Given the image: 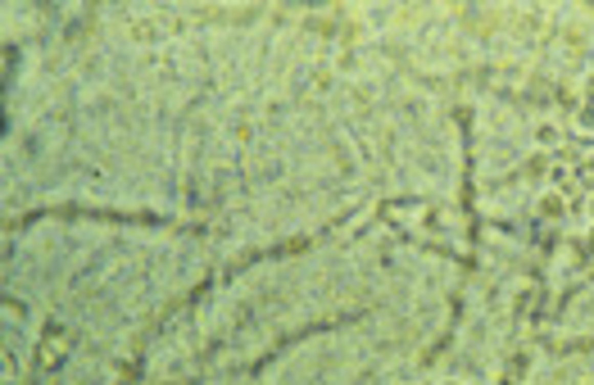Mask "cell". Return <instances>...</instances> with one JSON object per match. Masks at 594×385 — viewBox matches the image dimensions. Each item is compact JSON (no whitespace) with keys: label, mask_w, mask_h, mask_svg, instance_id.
<instances>
[{"label":"cell","mask_w":594,"mask_h":385,"mask_svg":"<svg viewBox=\"0 0 594 385\" xmlns=\"http://www.w3.org/2000/svg\"><path fill=\"white\" fill-rule=\"evenodd\" d=\"M590 240H594V236H590Z\"/></svg>","instance_id":"6da1fadb"}]
</instances>
